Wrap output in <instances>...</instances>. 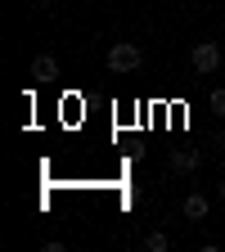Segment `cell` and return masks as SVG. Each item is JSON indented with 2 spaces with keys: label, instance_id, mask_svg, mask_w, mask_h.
<instances>
[{
  "label": "cell",
  "instance_id": "obj_1",
  "mask_svg": "<svg viewBox=\"0 0 225 252\" xmlns=\"http://www.w3.org/2000/svg\"><path fill=\"white\" fill-rule=\"evenodd\" d=\"M140 63H144V50L135 45V41H117L113 50H108V72H135L140 68Z\"/></svg>",
  "mask_w": 225,
  "mask_h": 252
},
{
  "label": "cell",
  "instance_id": "obj_2",
  "mask_svg": "<svg viewBox=\"0 0 225 252\" xmlns=\"http://www.w3.org/2000/svg\"><path fill=\"white\" fill-rule=\"evenodd\" d=\"M189 63H194L198 77H212V72L221 68V45H216V41H198L194 50H189Z\"/></svg>",
  "mask_w": 225,
  "mask_h": 252
},
{
  "label": "cell",
  "instance_id": "obj_3",
  "mask_svg": "<svg viewBox=\"0 0 225 252\" xmlns=\"http://www.w3.org/2000/svg\"><path fill=\"white\" fill-rule=\"evenodd\" d=\"M198 167V149H171V171L176 176H189Z\"/></svg>",
  "mask_w": 225,
  "mask_h": 252
},
{
  "label": "cell",
  "instance_id": "obj_4",
  "mask_svg": "<svg viewBox=\"0 0 225 252\" xmlns=\"http://www.w3.org/2000/svg\"><path fill=\"white\" fill-rule=\"evenodd\" d=\"M32 77H36V81H54V77H59L54 54H36V63H32Z\"/></svg>",
  "mask_w": 225,
  "mask_h": 252
},
{
  "label": "cell",
  "instance_id": "obj_5",
  "mask_svg": "<svg viewBox=\"0 0 225 252\" xmlns=\"http://www.w3.org/2000/svg\"><path fill=\"white\" fill-rule=\"evenodd\" d=\"M185 216L189 220H207V194H189L185 198Z\"/></svg>",
  "mask_w": 225,
  "mask_h": 252
},
{
  "label": "cell",
  "instance_id": "obj_6",
  "mask_svg": "<svg viewBox=\"0 0 225 252\" xmlns=\"http://www.w3.org/2000/svg\"><path fill=\"white\" fill-rule=\"evenodd\" d=\"M144 248H149V252H167V248H171V239H167L162 230H153V234H144Z\"/></svg>",
  "mask_w": 225,
  "mask_h": 252
},
{
  "label": "cell",
  "instance_id": "obj_7",
  "mask_svg": "<svg viewBox=\"0 0 225 252\" xmlns=\"http://www.w3.org/2000/svg\"><path fill=\"white\" fill-rule=\"evenodd\" d=\"M207 108H212V113H216V117H225V86H221V90H212V94H207Z\"/></svg>",
  "mask_w": 225,
  "mask_h": 252
},
{
  "label": "cell",
  "instance_id": "obj_8",
  "mask_svg": "<svg viewBox=\"0 0 225 252\" xmlns=\"http://www.w3.org/2000/svg\"><path fill=\"white\" fill-rule=\"evenodd\" d=\"M221 198H225V180H221Z\"/></svg>",
  "mask_w": 225,
  "mask_h": 252
}]
</instances>
